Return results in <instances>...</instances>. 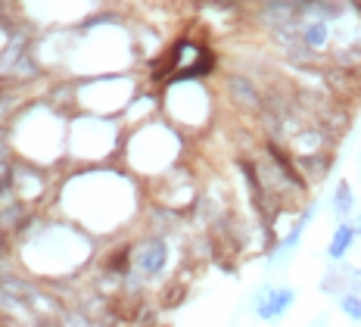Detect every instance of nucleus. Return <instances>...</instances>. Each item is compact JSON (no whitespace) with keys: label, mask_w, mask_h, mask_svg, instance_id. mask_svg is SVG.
I'll return each instance as SVG.
<instances>
[{"label":"nucleus","mask_w":361,"mask_h":327,"mask_svg":"<svg viewBox=\"0 0 361 327\" xmlns=\"http://www.w3.org/2000/svg\"><path fill=\"white\" fill-rule=\"evenodd\" d=\"M169 265V243L159 234L134 243V271L140 278H159Z\"/></svg>","instance_id":"nucleus-1"},{"label":"nucleus","mask_w":361,"mask_h":327,"mask_svg":"<svg viewBox=\"0 0 361 327\" xmlns=\"http://www.w3.org/2000/svg\"><path fill=\"white\" fill-rule=\"evenodd\" d=\"M293 302H296V290L290 287H262V293L255 296V315L262 321H277L281 315H287Z\"/></svg>","instance_id":"nucleus-2"},{"label":"nucleus","mask_w":361,"mask_h":327,"mask_svg":"<svg viewBox=\"0 0 361 327\" xmlns=\"http://www.w3.org/2000/svg\"><path fill=\"white\" fill-rule=\"evenodd\" d=\"M224 88H228L234 106H240L243 112H252V116L262 119V112H265V94H262L246 75H231V78L224 81Z\"/></svg>","instance_id":"nucleus-3"},{"label":"nucleus","mask_w":361,"mask_h":327,"mask_svg":"<svg viewBox=\"0 0 361 327\" xmlns=\"http://www.w3.org/2000/svg\"><path fill=\"white\" fill-rule=\"evenodd\" d=\"M293 162H296L299 178L308 181V184H318V181L330 172V162H334V159H330L327 150H318V153H302V156H296Z\"/></svg>","instance_id":"nucleus-4"},{"label":"nucleus","mask_w":361,"mask_h":327,"mask_svg":"<svg viewBox=\"0 0 361 327\" xmlns=\"http://www.w3.org/2000/svg\"><path fill=\"white\" fill-rule=\"evenodd\" d=\"M299 41H302L308 50H321V47H327V41H330L327 19H324V16H314V19H308L305 25H299Z\"/></svg>","instance_id":"nucleus-5"},{"label":"nucleus","mask_w":361,"mask_h":327,"mask_svg":"<svg viewBox=\"0 0 361 327\" xmlns=\"http://www.w3.org/2000/svg\"><path fill=\"white\" fill-rule=\"evenodd\" d=\"M314 209H318V206H314V203H312V206H308V209L302 212V215H299V222L293 225L287 234H283V237H281V243H277V246H274V258H283V256H290L293 249L299 246V237H302V231L308 227V222H312V218H314Z\"/></svg>","instance_id":"nucleus-6"},{"label":"nucleus","mask_w":361,"mask_h":327,"mask_svg":"<svg viewBox=\"0 0 361 327\" xmlns=\"http://www.w3.org/2000/svg\"><path fill=\"white\" fill-rule=\"evenodd\" d=\"M330 209H334V215L340 218V222H349V218L355 215V190H352L349 181H340L336 190L330 194Z\"/></svg>","instance_id":"nucleus-7"},{"label":"nucleus","mask_w":361,"mask_h":327,"mask_svg":"<svg viewBox=\"0 0 361 327\" xmlns=\"http://www.w3.org/2000/svg\"><path fill=\"white\" fill-rule=\"evenodd\" d=\"M355 240H358V234H355V227H352V222H343L334 231V240H330V246H327V256L334 258V262H343Z\"/></svg>","instance_id":"nucleus-8"},{"label":"nucleus","mask_w":361,"mask_h":327,"mask_svg":"<svg viewBox=\"0 0 361 327\" xmlns=\"http://www.w3.org/2000/svg\"><path fill=\"white\" fill-rule=\"evenodd\" d=\"M340 309L349 321H361V296L352 290V293H343L340 296Z\"/></svg>","instance_id":"nucleus-9"},{"label":"nucleus","mask_w":361,"mask_h":327,"mask_svg":"<svg viewBox=\"0 0 361 327\" xmlns=\"http://www.w3.org/2000/svg\"><path fill=\"white\" fill-rule=\"evenodd\" d=\"M59 324L63 327H90L85 311H66V309H63V315H59Z\"/></svg>","instance_id":"nucleus-10"},{"label":"nucleus","mask_w":361,"mask_h":327,"mask_svg":"<svg viewBox=\"0 0 361 327\" xmlns=\"http://www.w3.org/2000/svg\"><path fill=\"white\" fill-rule=\"evenodd\" d=\"M352 227H355V234L361 237V212H358V215H352Z\"/></svg>","instance_id":"nucleus-11"},{"label":"nucleus","mask_w":361,"mask_h":327,"mask_svg":"<svg viewBox=\"0 0 361 327\" xmlns=\"http://www.w3.org/2000/svg\"><path fill=\"white\" fill-rule=\"evenodd\" d=\"M0 156H4V143H0Z\"/></svg>","instance_id":"nucleus-12"},{"label":"nucleus","mask_w":361,"mask_h":327,"mask_svg":"<svg viewBox=\"0 0 361 327\" xmlns=\"http://www.w3.org/2000/svg\"><path fill=\"white\" fill-rule=\"evenodd\" d=\"M0 246H4V234H0Z\"/></svg>","instance_id":"nucleus-13"},{"label":"nucleus","mask_w":361,"mask_h":327,"mask_svg":"<svg viewBox=\"0 0 361 327\" xmlns=\"http://www.w3.org/2000/svg\"><path fill=\"white\" fill-rule=\"evenodd\" d=\"M358 275H361V271H358Z\"/></svg>","instance_id":"nucleus-14"}]
</instances>
